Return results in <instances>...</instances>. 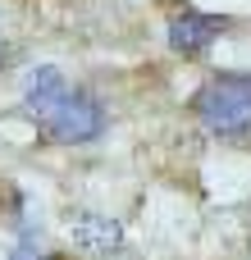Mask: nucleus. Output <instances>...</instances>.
<instances>
[{
	"instance_id": "obj_1",
	"label": "nucleus",
	"mask_w": 251,
	"mask_h": 260,
	"mask_svg": "<svg viewBox=\"0 0 251 260\" xmlns=\"http://www.w3.org/2000/svg\"><path fill=\"white\" fill-rule=\"evenodd\" d=\"M197 119L219 133V137H238L251 133V78L247 73H219L197 91Z\"/></svg>"
},
{
	"instance_id": "obj_2",
	"label": "nucleus",
	"mask_w": 251,
	"mask_h": 260,
	"mask_svg": "<svg viewBox=\"0 0 251 260\" xmlns=\"http://www.w3.org/2000/svg\"><path fill=\"white\" fill-rule=\"evenodd\" d=\"M50 142H64V146H82V142H96L105 133V110L87 96V91H69L41 123H37Z\"/></svg>"
},
{
	"instance_id": "obj_3",
	"label": "nucleus",
	"mask_w": 251,
	"mask_h": 260,
	"mask_svg": "<svg viewBox=\"0 0 251 260\" xmlns=\"http://www.w3.org/2000/svg\"><path fill=\"white\" fill-rule=\"evenodd\" d=\"M69 238L87 256H114L123 247V224L110 219V215H96V210H78L69 219Z\"/></svg>"
},
{
	"instance_id": "obj_4",
	"label": "nucleus",
	"mask_w": 251,
	"mask_h": 260,
	"mask_svg": "<svg viewBox=\"0 0 251 260\" xmlns=\"http://www.w3.org/2000/svg\"><path fill=\"white\" fill-rule=\"evenodd\" d=\"M224 32V18L215 14H197V9H183L174 23H169V46L178 55H206Z\"/></svg>"
},
{
	"instance_id": "obj_5",
	"label": "nucleus",
	"mask_w": 251,
	"mask_h": 260,
	"mask_svg": "<svg viewBox=\"0 0 251 260\" xmlns=\"http://www.w3.org/2000/svg\"><path fill=\"white\" fill-rule=\"evenodd\" d=\"M64 96H69L64 73H59L55 64H37V69L27 73V82H23V114H27L32 123H41Z\"/></svg>"
},
{
	"instance_id": "obj_6",
	"label": "nucleus",
	"mask_w": 251,
	"mask_h": 260,
	"mask_svg": "<svg viewBox=\"0 0 251 260\" xmlns=\"http://www.w3.org/2000/svg\"><path fill=\"white\" fill-rule=\"evenodd\" d=\"M14 260H41V256H37V247H18V251H14Z\"/></svg>"
},
{
	"instance_id": "obj_7",
	"label": "nucleus",
	"mask_w": 251,
	"mask_h": 260,
	"mask_svg": "<svg viewBox=\"0 0 251 260\" xmlns=\"http://www.w3.org/2000/svg\"><path fill=\"white\" fill-rule=\"evenodd\" d=\"M0 59H5V41H0Z\"/></svg>"
}]
</instances>
